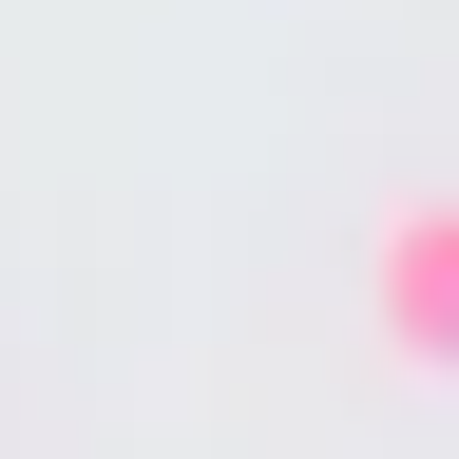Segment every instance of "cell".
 <instances>
[{
    "label": "cell",
    "instance_id": "cell-1",
    "mask_svg": "<svg viewBox=\"0 0 459 459\" xmlns=\"http://www.w3.org/2000/svg\"><path fill=\"white\" fill-rule=\"evenodd\" d=\"M364 325H383V364H402V383H440V364H459V211H440V192H402V211H383Z\"/></svg>",
    "mask_w": 459,
    "mask_h": 459
}]
</instances>
